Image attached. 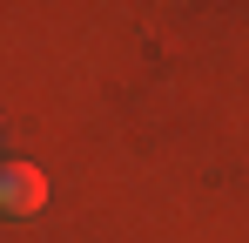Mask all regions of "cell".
Instances as JSON below:
<instances>
[{
  "label": "cell",
  "instance_id": "1",
  "mask_svg": "<svg viewBox=\"0 0 249 243\" xmlns=\"http://www.w3.org/2000/svg\"><path fill=\"white\" fill-rule=\"evenodd\" d=\"M47 202V176L34 162H0V216H34Z\"/></svg>",
  "mask_w": 249,
  "mask_h": 243
}]
</instances>
